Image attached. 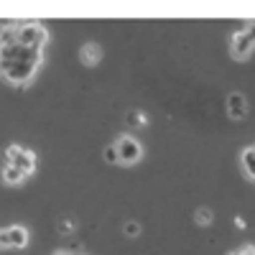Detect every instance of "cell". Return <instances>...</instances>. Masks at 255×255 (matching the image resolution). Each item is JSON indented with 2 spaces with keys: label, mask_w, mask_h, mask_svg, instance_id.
Instances as JSON below:
<instances>
[{
  "label": "cell",
  "mask_w": 255,
  "mask_h": 255,
  "mask_svg": "<svg viewBox=\"0 0 255 255\" xmlns=\"http://www.w3.org/2000/svg\"><path fill=\"white\" fill-rule=\"evenodd\" d=\"M38 64H41V51L26 49L20 44L0 49V74L10 82H15V84L28 82L36 74Z\"/></svg>",
  "instance_id": "6da1fadb"
},
{
  "label": "cell",
  "mask_w": 255,
  "mask_h": 255,
  "mask_svg": "<svg viewBox=\"0 0 255 255\" xmlns=\"http://www.w3.org/2000/svg\"><path fill=\"white\" fill-rule=\"evenodd\" d=\"M18 44L26 46V49H33V51H41L46 44V31L44 26L38 23H18Z\"/></svg>",
  "instance_id": "7a4b0ae2"
},
{
  "label": "cell",
  "mask_w": 255,
  "mask_h": 255,
  "mask_svg": "<svg viewBox=\"0 0 255 255\" xmlns=\"http://www.w3.org/2000/svg\"><path fill=\"white\" fill-rule=\"evenodd\" d=\"M5 156H8V166L18 168V171H23L26 176L36 168V158H33V153L26 151V148H20V145H10Z\"/></svg>",
  "instance_id": "3957f363"
},
{
  "label": "cell",
  "mask_w": 255,
  "mask_h": 255,
  "mask_svg": "<svg viewBox=\"0 0 255 255\" xmlns=\"http://www.w3.org/2000/svg\"><path fill=\"white\" fill-rule=\"evenodd\" d=\"M253 46H255V23H245L240 26V33L232 38V54L238 59H245Z\"/></svg>",
  "instance_id": "277c9868"
},
{
  "label": "cell",
  "mask_w": 255,
  "mask_h": 255,
  "mask_svg": "<svg viewBox=\"0 0 255 255\" xmlns=\"http://www.w3.org/2000/svg\"><path fill=\"white\" fill-rule=\"evenodd\" d=\"M115 148H118L120 163H135L140 158V143L135 138H120L115 143Z\"/></svg>",
  "instance_id": "5b68a950"
},
{
  "label": "cell",
  "mask_w": 255,
  "mask_h": 255,
  "mask_svg": "<svg viewBox=\"0 0 255 255\" xmlns=\"http://www.w3.org/2000/svg\"><path fill=\"white\" fill-rule=\"evenodd\" d=\"M28 232L23 227H8L0 230V248H26Z\"/></svg>",
  "instance_id": "8992f818"
},
{
  "label": "cell",
  "mask_w": 255,
  "mask_h": 255,
  "mask_svg": "<svg viewBox=\"0 0 255 255\" xmlns=\"http://www.w3.org/2000/svg\"><path fill=\"white\" fill-rule=\"evenodd\" d=\"M227 110H230V118H235V120H240L245 113H248V102H245V97L243 95H230V100H227Z\"/></svg>",
  "instance_id": "52a82bcc"
},
{
  "label": "cell",
  "mask_w": 255,
  "mask_h": 255,
  "mask_svg": "<svg viewBox=\"0 0 255 255\" xmlns=\"http://www.w3.org/2000/svg\"><path fill=\"white\" fill-rule=\"evenodd\" d=\"M82 61H84V64H97V61H100V49H97L95 44L82 46Z\"/></svg>",
  "instance_id": "ba28073f"
},
{
  "label": "cell",
  "mask_w": 255,
  "mask_h": 255,
  "mask_svg": "<svg viewBox=\"0 0 255 255\" xmlns=\"http://www.w3.org/2000/svg\"><path fill=\"white\" fill-rule=\"evenodd\" d=\"M3 179H5V184H18V181H23V179H26V174L5 163V168H3Z\"/></svg>",
  "instance_id": "9c48e42d"
},
{
  "label": "cell",
  "mask_w": 255,
  "mask_h": 255,
  "mask_svg": "<svg viewBox=\"0 0 255 255\" xmlns=\"http://www.w3.org/2000/svg\"><path fill=\"white\" fill-rule=\"evenodd\" d=\"M243 166H245V171L255 179V145L248 148V151L243 153Z\"/></svg>",
  "instance_id": "30bf717a"
},
{
  "label": "cell",
  "mask_w": 255,
  "mask_h": 255,
  "mask_svg": "<svg viewBox=\"0 0 255 255\" xmlns=\"http://www.w3.org/2000/svg\"><path fill=\"white\" fill-rule=\"evenodd\" d=\"M105 158H108V163H120L118 148H115V145H108V148H105Z\"/></svg>",
  "instance_id": "8fae6325"
},
{
  "label": "cell",
  "mask_w": 255,
  "mask_h": 255,
  "mask_svg": "<svg viewBox=\"0 0 255 255\" xmlns=\"http://www.w3.org/2000/svg\"><path fill=\"white\" fill-rule=\"evenodd\" d=\"M197 222H199V225H209V222H212V212H209V209H199V212H197Z\"/></svg>",
  "instance_id": "7c38bea8"
},
{
  "label": "cell",
  "mask_w": 255,
  "mask_h": 255,
  "mask_svg": "<svg viewBox=\"0 0 255 255\" xmlns=\"http://www.w3.org/2000/svg\"><path fill=\"white\" fill-rule=\"evenodd\" d=\"M138 232H140V225H138V222H128V225H125V235H130V238H135Z\"/></svg>",
  "instance_id": "4fadbf2b"
},
{
  "label": "cell",
  "mask_w": 255,
  "mask_h": 255,
  "mask_svg": "<svg viewBox=\"0 0 255 255\" xmlns=\"http://www.w3.org/2000/svg\"><path fill=\"white\" fill-rule=\"evenodd\" d=\"M128 123H130V125H143L145 118H143L140 113H130V115H128Z\"/></svg>",
  "instance_id": "5bb4252c"
},
{
  "label": "cell",
  "mask_w": 255,
  "mask_h": 255,
  "mask_svg": "<svg viewBox=\"0 0 255 255\" xmlns=\"http://www.w3.org/2000/svg\"><path fill=\"white\" fill-rule=\"evenodd\" d=\"M235 255H255V248H243V250H238Z\"/></svg>",
  "instance_id": "9a60e30c"
},
{
  "label": "cell",
  "mask_w": 255,
  "mask_h": 255,
  "mask_svg": "<svg viewBox=\"0 0 255 255\" xmlns=\"http://www.w3.org/2000/svg\"><path fill=\"white\" fill-rule=\"evenodd\" d=\"M59 230H61V232H72V222H61Z\"/></svg>",
  "instance_id": "2e32d148"
},
{
  "label": "cell",
  "mask_w": 255,
  "mask_h": 255,
  "mask_svg": "<svg viewBox=\"0 0 255 255\" xmlns=\"http://www.w3.org/2000/svg\"><path fill=\"white\" fill-rule=\"evenodd\" d=\"M56 255H69V253H56Z\"/></svg>",
  "instance_id": "e0dca14e"
}]
</instances>
